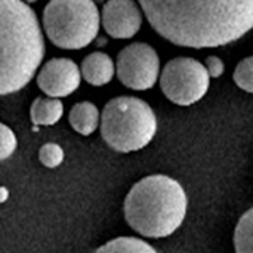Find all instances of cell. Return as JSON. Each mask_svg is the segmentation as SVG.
<instances>
[{"mask_svg":"<svg viewBox=\"0 0 253 253\" xmlns=\"http://www.w3.org/2000/svg\"><path fill=\"white\" fill-rule=\"evenodd\" d=\"M150 25L173 44L218 47L253 25V0H138Z\"/></svg>","mask_w":253,"mask_h":253,"instance_id":"cell-1","label":"cell"},{"mask_svg":"<svg viewBox=\"0 0 253 253\" xmlns=\"http://www.w3.org/2000/svg\"><path fill=\"white\" fill-rule=\"evenodd\" d=\"M44 39L31 6L0 0V95L25 87L44 58Z\"/></svg>","mask_w":253,"mask_h":253,"instance_id":"cell-2","label":"cell"},{"mask_svg":"<svg viewBox=\"0 0 253 253\" xmlns=\"http://www.w3.org/2000/svg\"><path fill=\"white\" fill-rule=\"evenodd\" d=\"M187 194L168 175H150L136 182L125 200V218L141 236L162 239L173 234L187 215Z\"/></svg>","mask_w":253,"mask_h":253,"instance_id":"cell-3","label":"cell"},{"mask_svg":"<svg viewBox=\"0 0 253 253\" xmlns=\"http://www.w3.org/2000/svg\"><path fill=\"white\" fill-rule=\"evenodd\" d=\"M157 132L153 108L136 96H117L107 102L101 114V135L119 153L147 147Z\"/></svg>","mask_w":253,"mask_h":253,"instance_id":"cell-4","label":"cell"},{"mask_svg":"<svg viewBox=\"0 0 253 253\" xmlns=\"http://www.w3.org/2000/svg\"><path fill=\"white\" fill-rule=\"evenodd\" d=\"M99 10L93 0H50L43 10V28L61 49H83L98 36Z\"/></svg>","mask_w":253,"mask_h":253,"instance_id":"cell-5","label":"cell"},{"mask_svg":"<svg viewBox=\"0 0 253 253\" xmlns=\"http://www.w3.org/2000/svg\"><path fill=\"white\" fill-rule=\"evenodd\" d=\"M159 76L166 98L182 107L199 102L208 93L211 84V76L205 64L188 56L169 61Z\"/></svg>","mask_w":253,"mask_h":253,"instance_id":"cell-6","label":"cell"},{"mask_svg":"<svg viewBox=\"0 0 253 253\" xmlns=\"http://www.w3.org/2000/svg\"><path fill=\"white\" fill-rule=\"evenodd\" d=\"M116 76L129 89H151L160 74V58L147 43H132L120 50L114 64Z\"/></svg>","mask_w":253,"mask_h":253,"instance_id":"cell-7","label":"cell"},{"mask_svg":"<svg viewBox=\"0 0 253 253\" xmlns=\"http://www.w3.org/2000/svg\"><path fill=\"white\" fill-rule=\"evenodd\" d=\"M82 82L80 68L68 58H53L43 64L37 74V86L52 98L71 95Z\"/></svg>","mask_w":253,"mask_h":253,"instance_id":"cell-8","label":"cell"},{"mask_svg":"<svg viewBox=\"0 0 253 253\" xmlns=\"http://www.w3.org/2000/svg\"><path fill=\"white\" fill-rule=\"evenodd\" d=\"M101 22L113 39H130L142 25V10L133 0H108L102 7Z\"/></svg>","mask_w":253,"mask_h":253,"instance_id":"cell-9","label":"cell"},{"mask_svg":"<svg viewBox=\"0 0 253 253\" xmlns=\"http://www.w3.org/2000/svg\"><path fill=\"white\" fill-rule=\"evenodd\" d=\"M116 68L113 59L104 52L89 53L80 67L82 77L92 86H104L114 77Z\"/></svg>","mask_w":253,"mask_h":253,"instance_id":"cell-10","label":"cell"},{"mask_svg":"<svg viewBox=\"0 0 253 253\" xmlns=\"http://www.w3.org/2000/svg\"><path fill=\"white\" fill-rule=\"evenodd\" d=\"M71 127L80 135H92L99 126V111L95 104L83 101L76 104L68 116Z\"/></svg>","mask_w":253,"mask_h":253,"instance_id":"cell-11","label":"cell"},{"mask_svg":"<svg viewBox=\"0 0 253 253\" xmlns=\"http://www.w3.org/2000/svg\"><path fill=\"white\" fill-rule=\"evenodd\" d=\"M64 105L58 98H36L31 104L30 117L36 126H50L61 120Z\"/></svg>","mask_w":253,"mask_h":253,"instance_id":"cell-12","label":"cell"},{"mask_svg":"<svg viewBox=\"0 0 253 253\" xmlns=\"http://www.w3.org/2000/svg\"><path fill=\"white\" fill-rule=\"evenodd\" d=\"M96 252H127V253H156V249L147 242L135 237H119L96 249Z\"/></svg>","mask_w":253,"mask_h":253,"instance_id":"cell-13","label":"cell"},{"mask_svg":"<svg viewBox=\"0 0 253 253\" xmlns=\"http://www.w3.org/2000/svg\"><path fill=\"white\" fill-rule=\"evenodd\" d=\"M253 211L249 209L237 224L234 233V246L237 253H252L253 252Z\"/></svg>","mask_w":253,"mask_h":253,"instance_id":"cell-14","label":"cell"},{"mask_svg":"<svg viewBox=\"0 0 253 253\" xmlns=\"http://www.w3.org/2000/svg\"><path fill=\"white\" fill-rule=\"evenodd\" d=\"M236 84L248 93L253 92V58L248 56L239 62L234 71Z\"/></svg>","mask_w":253,"mask_h":253,"instance_id":"cell-15","label":"cell"},{"mask_svg":"<svg viewBox=\"0 0 253 253\" xmlns=\"http://www.w3.org/2000/svg\"><path fill=\"white\" fill-rule=\"evenodd\" d=\"M39 159L43 166L49 169H55L64 162V150L53 142L44 144L39 151Z\"/></svg>","mask_w":253,"mask_h":253,"instance_id":"cell-16","label":"cell"},{"mask_svg":"<svg viewBox=\"0 0 253 253\" xmlns=\"http://www.w3.org/2000/svg\"><path fill=\"white\" fill-rule=\"evenodd\" d=\"M16 147L18 141L13 130L4 123H0V162L9 159L15 153Z\"/></svg>","mask_w":253,"mask_h":253,"instance_id":"cell-17","label":"cell"},{"mask_svg":"<svg viewBox=\"0 0 253 253\" xmlns=\"http://www.w3.org/2000/svg\"><path fill=\"white\" fill-rule=\"evenodd\" d=\"M205 67L208 70V74L211 77H215V79L216 77H221L224 74V71H225V65L222 62V59L218 58V56H215V55H211V56L206 58Z\"/></svg>","mask_w":253,"mask_h":253,"instance_id":"cell-18","label":"cell"},{"mask_svg":"<svg viewBox=\"0 0 253 253\" xmlns=\"http://www.w3.org/2000/svg\"><path fill=\"white\" fill-rule=\"evenodd\" d=\"M9 199V191L6 187H0V205L4 203L6 200Z\"/></svg>","mask_w":253,"mask_h":253,"instance_id":"cell-19","label":"cell"},{"mask_svg":"<svg viewBox=\"0 0 253 253\" xmlns=\"http://www.w3.org/2000/svg\"><path fill=\"white\" fill-rule=\"evenodd\" d=\"M24 1H25V3H28V4H30V3H36V1H37V0H24Z\"/></svg>","mask_w":253,"mask_h":253,"instance_id":"cell-20","label":"cell"}]
</instances>
